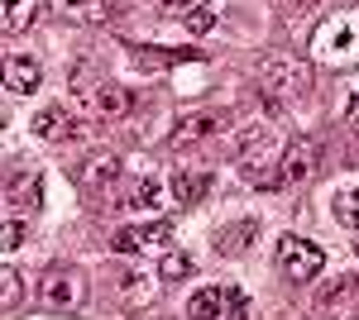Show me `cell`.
<instances>
[{"label": "cell", "instance_id": "7a4b0ae2", "mask_svg": "<svg viewBox=\"0 0 359 320\" xmlns=\"http://www.w3.org/2000/svg\"><path fill=\"white\" fill-rule=\"evenodd\" d=\"M306 86H311V72H306L297 57H264L259 62V96H264V106L269 110H283L292 106L297 96H306Z\"/></svg>", "mask_w": 359, "mask_h": 320}, {"label": "cell", "instance_id": "4fadbf2b", "mask_svg": "<svg viewBox=\"0 0 359 320\" xmlns=\"http://www.w3.org/2000/svg\"><path fill=\"white\" fill-rule=\"evenodd\" d=\"M39 81H43V67L34 62V57L15 53L5 62V91L10 96H29V91H39Z\"/></svg>", "mask_w": 359, "mask_h": 320}, {"label": "cell", "instance_id": "83f0119b", "mask_svg": "<svg viewBox=\"0 0 359 320\" xmlns=\"http://www.w3.org/2000/svg\"><path fill=\"white\" fill-rule=\"evenodd\" d=\"M5 225H10V230H5V253H15V249H20V244H25V220H20V211L10 215V220H5Z\"/></svg>", "mask_w": 359, "mask_h": 320}, {"label": "cell", "instance_id": "ac0fdd59", "mask_svg": "<svg viewBox=\"0 0 359 320\" xmlns=\"http://www.w3.org/2000/svg\"><path fill=\"white\" fill-rule=\"evenodd\" d=\"M225 296H230V292H221V287H201V292L187 301V316H192V320H221Z\"/></svg>", "mask_w": 359, "mask_h": 320}, {"label": "cell", "instance_id": "9a60e30c", "mask_svg": "<svg viewBox=\"0 0 359 320\" xmlns=\"http://www.w3.org/2000/svg\"><path fill=\"white\" fill-rule=\"evenodd\" d=\"M5 201H10V211H39L43 206V177L39 172H20L10 191H5Z\"/></svg>", "mask_w": 359, "mask_h": 320}, {"label": "cell", "instance_id": "ffe728a7", "mask_svg": "<svg viewBox=\"0 0 359 320\" xmlns=\"http://www.w3.org/2000/svg\"><path fill=\"white\" fill-rule=\"evenodd\" d=\"M192 253H182V249H168L163 253V267H158V282H182V277H192Z\"/></svg>", "mask_w": 359, "mask_h": 320}, {"label": "cell", "instance_id": "ba28073f", "mask_svg": "<svg viewBox=\"0 0 359 320\" xmlns=\"http://www.w3.org/2000/svg\"><path fill=\"white\" fill-rule=\"evenodd\" d=\"M29 130L34 139H43V144H67V139H86V125H77V115L67 106H43L34 120H29Z\"/></svg>", "mask_w": 359, "mask_h": 320}, {"label": "cell", "instance_id": "2e32d148", "mask_svg": "<svg viewBox=\"0 0 359 320\" xmlns=\"http://www.w3.org/2000/svg\"><path fill=\"white\" fill-rule=\"evenodd\" d=\"M254 235H259V220H235V225H225V230H216V249L221 253H245L249 244H254Z\"/></svg>", "mask_w": 359, "mask_h": 320}, {"label": "cell", "instance_id": "484cf974", "mask_svg": "<svg viewBox=\"0 0 359 320\" xmlns=\"http://www.w3.org/2000/svg\"><path fill=\"white\" fill-rule=\"evenodd\" d=\"M225 316L230 320H249V296L240 292V287H230V296H225Z\"/></svg>", "mask_w": 359, "mask_h": 320}, {"label": "cell", "instance_id": "44dd1931", "mask_svg": "<svg viewBox=\"0 0 359 320\" xmlns=\"http://www.w3.org/2000/svg\"><path fill=\"white\" fill-rule=\"evenodd\" d=\"M335 220H340V225H355V230H359V187L335 191Z\"/></svg>", "mask_w": 359, "mask_h": 320}, {"label": "cell", "instance_id": "7c38bea8", "mask_svg": "<svg viewBox=\"0 0 359 320\" xmlns=\"http://www.w3.org/2000/svg\"><path fill=\"white\" fill-rule=\"evenodd\" d=\"M168 187H172L168 196H172L177 206H196V201L211 191V172H206V167H177Z\"/></svg>", "mask_w": 359, "mask_h": 320}, {"label": "cell", "instance_id": "d6986e66", "mask_svg": "<svg viewBox=\"0 0 359 320\" xmlns=\"http://www.w3.org/2000/svg\"><path fill=\"white\" fill-rule=\"evenodd\" d=\"M39 15V0H5V34H25Z\"/></svg>", "mask_w": 359, "mask_h": 320}, {"label": "cell", "instance_id": "f546056e", "mask_svg": "<svg viewBox=\"0 0 359 320\" xmlns=\"http://www.w3.org/2000/svg\"><path fill=\"white\" fill-rule=\"evenodd\" d=\"M355 253H359V239H355Z\"/></svg>", "mask_w": 359, "mask_h": 320}, {"label": "cell", "instance_id": "52a82bcc", "mask_svg": "<svg viewBox=\"0 0 359 320\" xmlns=\"http://www.w3.org/2000/svg\"><path fill=\"white\" fill-rule=\"evenodd\" d=\"M221 130H230V110H187L172 130V148H196V144L216 139Z\"/></svg>", "mask_w": 359, "mask_h": 320}, {"label": "cell", "instance_id": "3957f363", "mask_svg": "<svg viewBox=\"0 0 359 320\" xmlns=\"http://www.w3.org/2000/svg\"><path fill=\"white\" fill-rule=\"evenodd\" d=\"M278 134L269 125H254V130L240 134V144H235V167L245 172L249 182H278Z\"/></svg>", "mask_w": 359, "mask_h": 320}, {"label": "cell", "instance_id": "4316f807", "mask_svg": "<svg viewBox=\"0 0 359 320\" xmlns=\"http://www.w3.org/2000/svg\"><path fill=\"white\" fill-rule=\"evenodd\" d=\"M211 25H216V5H211V10H196V15H187V20H182V29H187V34H206Z\"/></svg>", "mask_w": 359, "mask_h": 320}, {"label": "cell", "instance_id": "8992f818", "mask_svg": "<svg viewBox=\"0 0 359 320\" xmlns=\"http://www.w3.org/2000/svg\"><path fill=\"white\" fill-rule=\"evenodd\" d=\"M321 167V144L316 139H297L283 148V162H278V187H306Z\"/></svg>", "mask_w": 359, "mask_h": 320}, {"label": "cell", "instance_id": "9c48e42d", "mask_svg": "<svg viewBox=\"0 0 359 320\" xmlns=\"http://www.w3.org/2000/svg\"><path fill=\"white\" fill-rule=\"evenodd\" d=\"M172 239V225L168 220H149V225H125L115 235V253H158Z\"/></svg>", "mask_w": 359, "mask_h": 320}, {"label": "cell", "instance_id": "f1b7e54d", "mask_svg": "<svg viewBox=\"0 0 359 320\" xmlns=\"http://www.w3.org/2000/svg\"><path fill=\"white\" fill-rule=\"evenodd\" d=\"M345 120H359V86L345 96Z\"/></svg>", "mask_w": 359, "mask_h": 320}, {"label": "cell", "instance_id": "603a6c76", "mask_svg": "<svg viewBox=\"0 0 359 320\" xmlns=\"http://www.w3.org/2000/svg\"><path fill=\"white\" fill-rule=\"evenodd\" d=\"M0 296H5V311H15V306H20V272H15V267H5V272H0Z\"/></svg>", "mask_w": 359, "mask_h": 320}, {"label": "cell", "instance_id": "5bb4252c", "mask_svg": "<svg viewBox=\"0 0 359 320\" xmlns=\"http://www.w3.org/2000/svg\"><path fill=\"white\" fill-rule=\"evenodd\" d=\"M48 5L72 25H106L111 20V0H48Z\"/></svg>", "mask_w": 359, "mask_h": 320}, {"label": "cell", "instance_id": "cb8c5ba5", "mask_svg": "<svg viewBox=\"0 0 359 320\" xmlns=\"http://www.w3.org/2000/svg\"><path fill=\"white\" fill-rule=\"evenodd\" d=\"M355 287H359V277H335L331 287H321V296H316V301H321V306H335L340 296H345V292H355Z\"/></svg>", "mask_w": 359, "mask_h": 320}, {"label": "cell", "instance_id": "7402d4cb", "mask_svg": "<svg viewBox=\"0 0 359 320\" xmlns=\"http://www.w3.org/2000/svg\"><path fill=\"white\" fill-rule=\"evenodd\" d=\"M216 0H163V15H172V20H187V15H196V10H211Z\"/></svg>", "mask_w": 359, "mask_h": 320}, {"label": "cell", "instance_id": "6da1fadb", "mask_svg": "<svg viewBox=\"0 0 359 320\" xmlns=\"http://www.w3.org/2000/svg\"><path fill=\"white\" fill-rule=\"evenodd\" d=\"M311 57L321 67H359V5L326 15L311 34Z\"/></svg>", "mask_w": 359, "mask_h": 320}, {"label": "cell", "instance_id": "e0dca14e", "mask_svg": "<svg viewBox=\"0 0 359 320\" xmlns=\"http://www.w3.org/2000/svg\"><path fill=\"white\" fill-rule=\"evenodd\" d=\"M120 296H125L130 311L149 306V301H154V277H144L139 267H125V272H120Z\"/></svg>", "mask_w": 359, "mask_h": 320}, {"label": "cell", "instance_id": "30bf717a", "mask_svg": "<svg viewBox=\"0 0 359 320\" xmlns=\"http://www.w3.org/2000/svg\"><path fill=\"white\" fill-rule=\"evenodd\" d=\"M39 301H48L53 311H72V306H82V277L67 272V267H48V272L39 277Z\"/></svg>", "mask_w": 359, "mask_h": 320}, {"label": "cell", "instance_id": "d4e9b609", "mask_svg": "<svg viewBox=\"0 0 359 320\" xmlns=\"http://www.w3.org/2000/svg\"><path fill=\"white\" fill-rule=\"evenodd\" d=\"M130 206H135V211H154V206H158V191H154V182H139V187L130 191Z\"/></svg>", "mask_w": 359, "mask_h": 320}, {"label": "cell", "instance_id": "277c9868", "mask_svg": "<svg viewBox=\"0 0 359 320\" xmlns=\"http://www.w3.org/2000/svg\"><path fill=\"white\" fill-rule=\"evenodd\" d=\"M72 96H77V110H86L91 120H115V115H125V110H130V91H125L120 81L86 77V72H77Z\"/></svg>", "mask_w": 359, "mask_h": 320}, {"label": "cell", "instance_id": "8fae6325", "mask_svg": "<svg viewBox=\"0 0 359 320\" xmlns=\"http://www.w3.org/2000/svg\"><path fill=\"white\" fill-rule=\"evenodd\" d=\"M115 177H120V153H111V148H96V153H86V162L77 167V182H82L86 191L111 187Z\"/></svg>", "mask_w": 359, "mask_h": 320}, {"label": "cell", "instance_id": "5b68a950", "mask_svg": "<svg viewBox=\"0 0 359 320\" xmlns=\"http://www.w3.org/2000/svg\"><path fill=\"white\" fill-rule=\"evenodd\" d=\"M321 263H326V253L311 239H297V235H283L278 239V267H283L287 282H311L321 272Z\"/></svg>", "mask_w": 359, "mask_h": 320}]
</instances>
